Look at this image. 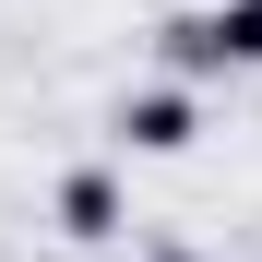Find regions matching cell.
Segmentation results:
<instances>
[{"label": "cell", "mask_w": 262, "mask_h": 262, "mask_svg": "<svg viewBox=\"0 0 262 262\" xmlns=\"http://www.w3.org/2000/svg\"><path fill=\"white\" fill-rule=\"evenodd\" d=\"M167 60H179V83L262 72V0H203V12H179V24H167Z\"/></svg>", "instance_id": "1"}, {"label": "cell", "mask_w": 262, "mask_h": 262, "mask_svg": "<svg viewBox=\"0 0 262 262\" xmlns=\"http://www.w3.org/2000/svg\"><path fill=\"white\" fill-rule=\"evenodd\" d=\"M107 131H119L131 155H191L203 143V96H191V83H143V96L107 107Z\"/></svg>", "instance_id": "2"}, {"label": "cell", "mask_w": 262, "mask_h": 262, "mask_svg": "<svg viewBox=\"0 0 262 262\" xmlns=\"http://www.w3.org/2000/svg\"><path fill=\"white\" fill-rule=\"evenodd\" d=\"M48 214H60L72 250H107V238L131 227V191H119V167H72V179L48 191Z\"/></svg>", "instance_id": "3"}, {"label": "cell", "mask_w": 262, "mask_h": 262, "mask_svg": "<svg viewBox=\"0 0 262 262\" xmlns=\"http://www.w3.org/2000/svg\"><path fill=\"white\" fill-rule=\"evenodd\" d=\"M143 262H203V250H179V238H167V250H143Z\"/></svg>", "instance_id": "4"}]
</instances>
